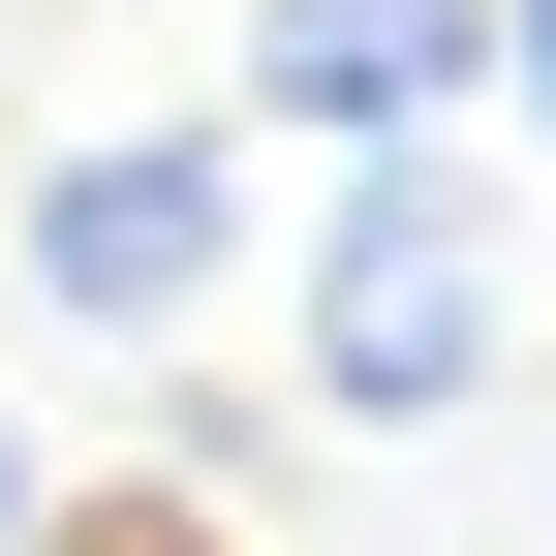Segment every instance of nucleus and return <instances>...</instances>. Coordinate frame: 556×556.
Returning a JSON list of instances; mask_svg holds the SVG:
<instances>
[{
	"label": "nucleus",
	"mask_w": 556,
	"mask_h": 556,
	"mask_svg": "<svg viewBox=\"0 0 556 556\" xmlns=\"http://www.w3.org/2000/svg\"><path fill=\"white\" fill-rule=\"evenodd\" d=\"M248 278V124H62L31 155V309L62 340H186Z\"/></svg>",
	"instance_id": "2"
},
{
	"label": "nucleus",
	"mask_w": 556,
	"mask_h": 556,
	"mask_svg": "<svg viewBox=\"0 0 556 556\" xmlns=\"http://www.w3.org/2000/svg\"><path fill=\"white\" fill-rule=\"evenodd\" d=\"M495 93H526V124H556V0H495Z\"/></svg>",
	"instance_id": "5"
},
{
	"label": "nucleus",
	"mask_w": 556,
	"mask_h": 556,
	"mask_svg": "<svg viewBox=\"0 0 556 556\" xmlns=\"http://www.w3.org/2000/svg\"><path fill=\"white\" fill-rule=\"evenodd\" d=\"M464 93H495V0H248V124L309 155H464Z\"/></svg>",
	"instance_id": "3"
},
{
	"label": "nucleus",
	"mask_w": 556,
	"mask_h": 556,
	"mask_svg": "<svg viewBox=\"0 0 556 556\" xmlns=\"http://www.w3.org/2000/svg\"><path fill=\"white\" fill-rule=\"evenodd\" d=\"M0 556H62V464H31V402H0Z\"/></svg>",
	"instance_id": "4"
},
{
	"label": "nucleus",
	"mask_w": 556,
	"mask_h": 556,
	"mask_svg": "<svg viewBox=\"0 0 556 556\" xmlns=\"http://www.w3.org/2000/svg\"><path fill=\"white\" fill-rule=\"evenodd\" d=\"M309 402H340V433L495 402V186H464V155H340V248H309Z\"/></svg>",
	"instance_id": "1"
}]
</instances>
